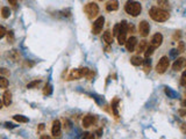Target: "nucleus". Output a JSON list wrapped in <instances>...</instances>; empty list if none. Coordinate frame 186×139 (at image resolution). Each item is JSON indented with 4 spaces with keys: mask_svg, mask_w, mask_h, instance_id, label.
Returning a JSON list of instances; mask_svg holds the SVG:
<instances>
[{
    "mask_svg": "<svg viewBox=\"0 0 186 139\" xmlns=\"http://www.w3.org/2000/svg\"><path fill=\"white\" fill-rule=\"evenodd\" d=\"M2 98H4V102H2V103H4L5 106L8 107L10 103H12V93H10V90H6V92L4 93V96H2Z\"/></svg>",
    "mask_w": 186,
    "mask_h": 139,
    "instance_id": "dca6fc26",
    "label": "nucleus"
},
{
    "mask_svg": "<svg viewBox=\"0 0 186 139\" xmlns=\"http://www.w3.org/2000/svg\"><path fill=\"white\" fill-rule=\"evenodd\" d=\"M131 64L133 65H135V66H140V65H142L143 64V59L140 57V56H134L133 58H131Z\"/></svg>",
    "mask_w": 186,
    "mask_h": 139,
    "instance_id": "6ab92c4d",
    "label": "nucleus"
},
{
    "mask_svg": "<svg viewBox=\"0 0 186 139\" xmlns=\"http://www.w3.org/2000/svg\"><path fill=\"white\" fill-rule=\"evenodd\" d=\"M178 52H184L185 51V44H184V42H179L178 43V50H177Z\"/></svg>",
    "mask_w": 186,
    "mask_h": 139,
    "instance_id": "c85d7f7f",
    "label": "nucleus"
},
{
    "mask_svg": "<svg viewBox=\"0 0 186 139\" xmlns=\"http://www.w3.org/2000/svg\"><path fill=\"white\" fill-rule=\"evenodd\" d=\"M5 126H6V128H14V125H13V124H10V123H6V124H5Z\"/></svg>",
    "mask_w": 186,
    "mask_h": 139,
    "instance_id": "ea45409f",
    "label": "nucleus"
},
{
    "mask_svg": "<svg viewBox=\"0 0 186 139\" xmlns=\"http://www.w3.org/2000/svg\"><path fill=\"white\" fill-rule=\"evenodd\" d=\"M85 13L87 14V18L88 19H93L94 16H97L99 13V7L97 4H94V2H88L87 5L85 6Z\"/></svg>",
    "mask_w": 186,
    "mask_h": 139,
    "instance_id": "39448f33",
    "label": "nucleus"
},
{
    "mask_svg": "<svg viewBox=\"0 0 186 139\" xmlns=\"http://www.w3.org/2000/svg\"><path fill=\"white\" fill-rule=\"evenodd\" d=\"M7 41L10 42V43H13L14 42V31L13 30H10L7 33Z\"/></svg>",
    "mask_w": 186,
    "mask_h": 139,
    "instance_id": "bb28decb",
    "label": "nucleus"
},
{
    "mask_svg": "<svg viewBox=\"0 0 186 139\" xmlns=\"http://www.w3.org/2000/svg\"><path fill=\"white\" fill-rule=\"evenodd\" d=\"M13 118H14V121H16V122H19V123H27V122L29 121L27 117H25V116H22V115H14Z\"/></svg>",
    "mask_w": 186,
    "mask_h": 139,
    "instance_id": "aec40b11",
    "label": "nucleus"
},
{
    "mask_svg": "<svg viewBox=\"0 0 186 139\" xmlns=\"http://www.w3.org/2000/svg\"><path fill=\"white\" fill-rule=\"evenodd\" d=\"M40 139H52V138L49 137V136H47V135H43V136H41V138Z\"/></svg>",
    "mask_w": 186,
    "mask_h": 139,
    "instance_id": "4c0bfd02",
    "label": "nucleus"
},
{
    "mask_svg": "<svg viewBox=\"0 0 186 139\" xmlns=\"http://www.w3.org/2000/svg\"><path fill=\"white\" fill-rule=\"evenodd\" d=\"M119 8V1L118 0H109L106 4V10L108 12H114Z\"/></svg>",
    "mask_w": 186,
    "mask_h": 139,
    "instance_id": "4468645a",
    "label": "nucleus"
},
{
    "mask_svg": "<svg viewBox=\"0 0 186 139\" xmlns=\"http://www.w3.org/2000/svg\"><path fill=\"white\" fill-rule=\"evenodd\" d=\"M94 122H96V117H94V116H92V115H86V116L83 118V126H84V128H90Z\"/></svg>",
    "mask_w": 186,
    "mask_h": 139,
    "instance_id": "ddd939ff",
    "label": "nucleus"
},
{
    "mask_svg": "<svg viewBox=\"0 0 186 139\" xmlns=\"http://www.w3.org/2000/svg\"><path fill=\"white\" fill-rule=\"evenodd\" d=\"M126 48H127V50L129 51V52H133L134 50H135V47H136L137 44V38L135 37V36H131V37H129V38H127L126 40Z\"/></svg>",
    "mask_w": 186,
    "mask_h": 139,
    "instance_id": "9d476101",
    "label": "nucleus"
},
{
    "mask_svg": "<svg viewBox=\"0 0 186 139\" xmlns=\"http://www.w3.org/2000/svg\"><path fill=\"white\" fill-rule=\"evenodd\" d=\"M1 15H2V18H4V19L10 18V8H8V7H2V10H1Z\"/></svg>",
    "mask_w": 186,
    "mask_h": 139,
    "instance_id": "b1692460",
    "label": "nucleus"
},
{
    "mask_svg": "<svg viewBox=\"0 0 186 139\" xmlns=\"http://www.w3.org/2000/svg\"><path fill=\"white\" fill-rule=\"evenodd\" d=\"M162 42H163V36H162V34L157 33V34H155V35L152 36V38H151V44H150V45L154 47V48L156 49L158 47H161Z\"/></svg>",
    "mask_w": 186,
    "mask_h": 139,
    "instance_id": "9b49d317",
    "label": "nucleus"
},
{
    "mask_svg": "<svg viewBox=\"0 0 186 139\" xmlns=\"http://www.w3.org/2000/svg\"><path fill=\"white\" fill-rule=\"evenodd\" d=\"M102 37H104V41H105L107 44H112V43H113V35H112V33H111L109 30H106V31L104 33Z\"/></svg>",
    "mask_w": 186,
    "mask_h": 139,
    "instance_id": "a211bd4d",
    "label": "nucleus"
},
{
    "mask_svg": "<svg viewBox=\"0 0 186 139\" xmlns=\"http://www.w3.org/2000/svg\"><path fill=\"white\" fill-rule=\"evenodd\" d=\"M8 2H10V5L15 6V5H16V2H18V0H8Z\"/></svg>",
    "mask_w": 186,
    "mask_h": 139,
    "instance_id": "e433bc0d",
    "label": "nucleus"
},
{
    "mask_svg": "<svg viewBox=\"0 0 186 139\" xmlns=\"http://www.w3.org/2000/svg\"><path fill=\"white\" fill-rule=\"evenodd\" d=\"M154 50H155V48H154V47H151V45H148L147 49L144 50V56H146V58H149V57L152 55Z\"/></svg>",
    "mask_w": 186,
    "mask_h": 139,
    "instance_id": "5701e85b",
    "label": "nucleus"
},
{
    "mask_svg": "<svg viewBox=\"0 0 186 139\" xmlns=\"http://www.w3.org/2000/svg\"><path fill=\"white\" fill-rule=\"evenodd\" d=\"M118 103H119V99H114L113 102H112V110L114 112V115L118 117L119 114H118Z\"/></svg>",
    "mask_w": 186,
    "mask_h": 139,
    "instance_id": "412c9836",
    "label": "nucleus"
},
{
    "mask_svg": "<svg viewBox=\"0 0 186 139\" xmlns=\"http://www.w3.org/2000/svg\"><path fill=\"white\" fill-rule=\"evenodd\" d=\"M104 23H105V18L104 16H99L97 20L93 22V26H92V33L94 35H98L101 33L102 27H104Z\"/></svg>",
    "mask_w": 186,
    "mask_h": 139,
    "instance_id": "0eeeda50",
    "label": "nucleus"
},
{
    "mask_svg": "<svg viewBox=\"0 0 186 139\" xmlns=\"http://www.w3.org/2000/svg\"><path fill=\"white\" fill-rule=\"evenodd\" d=\"M143 65H144V72L146 73H149L150 72V70H151V61H150V59H146L143 60Z\"/></svg>",
    "mask_w": 186,
    "mask_h": 139,
    "instance_id": "4be33fe9",
    "label": "nucleus"
},
{
    "mask_svg": "<svg viewBox=\"0 0 186 139\" xmlns=\"http://www.w3.org/2000/svg\"><path fill=\"white\" fill-rule=\"evenodd\" d=\"M8 87V80L4 77H0V88H7Z\"/></svg>",
    "mask_w": 186,
    "mask_h": 139,
    "instance_id": "393cba45",
    "label": "nucleus"
},
{
    "mask_svg": "<svg viewBox=\"0 0 186 139\" xmlns=\"http://www.w3.org/2000/svg\"><path fill=\"white\" fill-rule=\"evenodd\" d=\"M44 129V124H40V130Z\"/></svg>",
    "mask_w": 186,
    "mask_h": 139,
    "instance_id": "37998d69",
    "label": "nucleus"
},
{
    "mask_svg": "<svg viewBox=\"0 0 186 139\" xmlns=\"http://www.w3.org/2000/svg\"><path fill=\"white\" fill-rule=\"evenodd\" d=\"M90 70L87 67H81V69H76L72 70L70 75L68 77V80H78L83 77H86V74L88 73Z\"/></svg>",
    "mask_w": 186,
    "mask_h": 139,
    "instance_id": "20e7f679",
    "label": "nucleus"
},
{
    "mask_svg": "<svg viewBox=\"0 0 186 139\" xmlns=\"http://www.w3.org/2000/svg\"><path fill=\"white\" fill-rule=\"evenodd\" d=\"M148 47V42L146 40H142L140 41V43H138V45H137V49H136V52L137 53H142V52H144V50L147 49Z\"/></svg>",
    "mask_w": 186,
    "mask_h": 139,
    "instance_id": "f3484780",
    "label": "nucleus"
},
{
    "mask_svg": "<svg viewBox=\"0 0 186 139\" xmlns=\"http://www.w3.org/2000/svg\"><path fill=\"white\" fill-rule=\"evenodd\" d=\"M1 108H2V102L0 101V109H1Z\"/></svg>",
    "mask_w": 186,
    "mask_h": 139,
    "instance_id": "c03bdc74",
    "label": "nucleus"
},
{
    "mask_svg": "<svg viewBox=\"0 0 186 139\" xmlns=\"http://www.w3.org/2000/svg\"><path fill=\"white\" fill-rule=\"evenodd\" d=\"M119 31H120V24H115L114 28H113V36H118L119 35Z\"/></svg>",
    "mask_w": 186,
    "mask_h": 139,
    "instance_id": "c756f323",
    "label": "nucleus"
},
{
    "mask_svg": "<svg viewBox=\"0 0 186 139\" xmlns=\"http://www.w3.org/2000/svg\"><path fill=\"white\" fill-rule=\"evenodd\" d=\"M120 24V31L118 35V42L120 45H123L127 40V33H128V23L127 21H122Z\"/></svg>",
    "mask_w": 186,
    "mask_h": 139,
    "instance_id": "7ed1b4c3",
    "label": "nucleus"
},
{
    "mask_svg": "<svg viewBox=\"0 0 186 139\" xmlns=\"http://www.w3.org/2000/svg\"><path fill=\"white\" fill-rule=\"evenodd\" d=\"M186 73L185 72H183V74H182V78H180V85H182V86H183V87H184V86H185L186 85Z\"/></svg>",
    "mask_w": 186,
    "mask_h": 139,
    "instance_id": "7c9ffc66",
    "label": "nucleus"
},
{
    "mask_svg": "<svg viewBox=\"0 0 186 139\" xmlns=\"http://www.w3.org/2000/svg\"><path fill=\"white\" fill-rule=\"evenodd\" d=\"M125 10L127 12L129 15L136 18V16H138L141 14V12H142V6L137 1L128 0L127 2H126V5H125Z\"/></svg>",
    "mask_w": 186,
    "mask_h": 139,
    "instance_id": "f03ea898",
    "label": "nucleus"
},
{
    "mask_svg": "<svg viewBox=\"0 0 186 139\" xmlns=\"http://www.w3.org/2000/svg\"><path fill=\"white\" fill-rule=\"evenodd\" d=\"M179 114H180V116H182V117H184V116H185V110L182 109L180 111H179Z\"/></svg>",
    "mask_w": 186,
    "mask_h": 139,
    "instance_id": "58836bf2",
    "label": "nucleus"
},
{
    "mask_svg": "<svg viewBox=\"0 0 186 139\" xmlns=\"http://www.w3.org/2000/svg\"><path fill=\"white\" fill-rule=\"evenodd\" d=\"M96 137L92 135V133H90V132H85L84 133V137H83V139H94Z\"/></svg>",
    "mask_w": 186,
    "mask_h": 139,
    "instance_id": "2f4dec72",
    "label": "nucleus"
},
{
    "mask_svg": "<svg viewBox=\"0 0 186 139\" xmlns=\"http://www.w3.org/2000/svg\"><path fill=\"white\" fill-rule=\"evenodd\" d=\"M0 73H1V74H8L10 72L6 71V69H0Z\"/></svg>",
    "mask_w": 186,
    "mask_h": 139,
    "instance_id": "c9c22d12",
    "label": "nucleus"
},
{
    "mask_svg": "<svg viewBox=\"0 0 186 139\" xmlns=\"http://www.w3.org/2000/svg\"><path fill=\"white\" fill-rule=\"evenodd\" d=\"M138 31L140 34L143 36V37H147L150 33V26L147 21H141L140 22V26H138Z\"/></svg>",
    "mask_w": 186,
    "mask_h": 139,
    "instance_id": "1a4fd4ad",
    "label": "nucleus"
},
{
    "mask_svg": "<svg viewBox=\"0 0 186 139\" xmlns=\"http://www.w3.org/2000/svg\"><path fill=\"white\" fill-rule=\"evenodd\" d=\"M149 15L150 18L156 22H165L167 21V19L170 18V14L167 13V10H163L158 7H152L149 10Z\"/></svg>",
    "mask_w": 186,
    "mask_h": 139,
    "instance_id": "f257e3e1",
    "label": "nucleus"
},
{
    "mask_svg": "<svg viewBox=\"0 0 186 139\" xmlns=\"http://www.w3.org/2000/svg\"><path fill=\"white\" fill-rule=\"evenodd\" d=\"M185 67V58H183V57H180V58H178V59L173 63V65H172V69L173 71H182V70Z\"/></svg>",
    "mask_w": 186,
    "mask_h": 139,
    "instance_id": "f8f14e48",
    "label": "nucleus"
},
{
    "mask_svg": "<svg viewBox=\"0 0 186 139\" xmlns=\"http://www.w3.org/2000/svg\"><path fill=\"white\" fill-rule=\"evenodd\" d=\"M52 93V87H51V85H46V87H44V89H43V94L44 95H50Z\"/></svg>",
    "mask_w": 186,
    "mask_h": 139,
    "instance_id": "a878e982",
    "label": "nucleus"
},
{
    "mask_svg": "<svg viewBox=\"0 0 186 139\" xmlns=\"http://www.w3.org/2000/svg\"><path fill=\"white\" fill-rule=\"evenodd\" d=\"M93 77H94V72L90 70V71H88V73L86 74V78H87L88 80H92L93 79Z\"/></svg>",
    "mask_w": 186,
    "mask_h": 139,
    "instance_id": "473e14b6",
    "label": "nucleus"
},
{
    "mask_svg": "<svg viewBox=\"0 0 186 139\" xmlns=\"http://www.w3.org/2000/svg\"><path fill=\"white\" fill-rule=\"evenodd\" d=\"M96 135H97V137H98V138H100V137L102 136V129H98V130H97Z\"/></svg>",
    "mask_w": 186,
    "mask_h": 139,
    "instance_id": "f704fd0d",
    "label": "nucleus"
},
{
    "mask_svg": "<svg viewBox=\"0 0 186 139\" xmlns=\"http://www.w3.org/2000/svg\"><path fill=\"white\" fill-rule=\"evenodd\" d=\"M5 35H6V29L2 26H0V38H2Z\"/></svg>",
    "mask_w": 186,
    "mask_h": 139,
    "instance_id": "72a5a7b5",
    "label": "nucleus"
},
{
    "mask_svg": "<svg viewBox=\"0 0 186 139\" xmlns=\"http://www.w3.org/2000/svg\"><path fill=\"white\" fill-rule=\"evenodd\" d=\"M51 133L55 138H61V135H62V125H61V122L58 119L54 121L52 123V128H51Z\"/></svg>",
    "mask_w": 186,
    "mask_h": 139,
    "instance_id": "6e6552de",
    "label": "nucleus"
},
{
    "mask_svg": "<svg viewBox=\"0 0 186 139\" xmlns=\"http://www.w3.org/2000/svg\"><path fill=\"white\" fill-rule=\"evenodd\" d=\"M39 84H40V80H34V81H31L30 84L27 85V88H34V87H36Z\"/></svg>",
    "mask_w": 186,
    "mask_h": 139,
    "instance_id": "cd10ccee",
    "label": "nucleus"
},
{
    "mask_svg": "<svg viewBox=\"0 0 186 139\" xmlns=\"http://www.w3.org/2000/svg\"><path fill=\"white\" fill-rule=\"evenodd\" d=\"M169 65H170V60L167 58V56H163L159 61H158V64H157L156 66V72L157 73H159V74H163L167 69H169Z\"/></svg>",
    "mask_w": 186,
    "mask_h": 139,
    "instance_id": "423d86ee",
    "label": "nucleus"
},
{
    "mask_svg": "<svg viewBox=\"0 0 186 139\" xmlns=\"http://www.w3.org/2000/svg\"><path fill=\"white\" fill-rule=\"evenodd\" d=\"M185 123H183V124H182V130H183V132H185Z\"/></svg>",
    "mask_w": 186,
    "mask_h": 139,
    "instance_id": "79ce46f5",
    "label": "nucleus"
},
{
    "mask_svg": "<svg viewBox=\"0 0 186 139\" xmlns=\"http://www.w3.org/2000/svg\"><path fill=\"white\" fill-rule=\"evenodd\" d=\"M157 5H158V8L163 10H170V2L169 0H157Z\"/></svg>",
    "mask_w": 186,
    "mask_h": 139,
    "instance_id": "2eb2a0df",
    "label": "nucleus"
},
{
    "mask_svg": "<svg viewBox=\"0 0 186 139\" xmlns=\"http://www.w3.org/2000/svg\"><path fill=\"white\" fill-rule=\"evenodd\" d=\"M98 1H102V0H98Z\"/></svg>",
    "mask_w": 186,
    "mask_h": 139,
    "instance_id": "a18cd8bd",
    "label": "nucleus"
},
{
    "mask_svg": "<svg viewBox=\"0 0 186 139\" xmlns=\"http://www.w3.org/2000/svg\"><path fill=\"white\" fill-rule=\"evenodd\" d=\"M176 53H178L177 50H172V51H171V56H176Z\"/></svg>",
    "mask_w": 186,
    "mask_h": 139,
    "instance_id": "a19ab883",
    "label": "nucleus"
}]
</instances>
